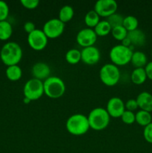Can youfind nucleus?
Masks as SVG:
<instances>
[{
	"label": "nucleus",
	"instance_id": "f257e3e1",
	"mask_svg": "<svg viewBox=\"0 0 152 153\" xmlns=\"http://www.w3.org/2000/svg\"><path fill=\"white\" fill-rule=\"evenodd\" d=\"M0 58L5 65H18L22 58V49L16 42H7L2 46Z\"/></svg>",
	"mask_w": 152,
	"mask_h": 153
},
{
	"label": "nucleus",
	"instance_id": "f03ea898",
	"mask_svg": "<svg viewBox=\"0 0 152 153\" xmlns=\"http://www.w3.org/2000/svg\"><path fill=\"white\" fill-rule=\"evenodd\" d=\"M66 128L72 135H83L90 128L87 117L80 113L71 115L66 123Z\"/></svg>",
	"mask_w": 152,
	"mask_h": 153
},
{
	"label": "nucleus",
	"instance_id": "7ed1b4c3",
	"mask_svg": "<svg viewBox=\"0 0 152 153\" xmlns=\"http://www.w3.org/2000/svg\"><path fill=\"white\" fill-rule=\"evenodd\" d=\"M89 127L95 131H101L108 126L110 117L106 108L97 107L89 112L87 117Z\"/></svg>",
	"mask_w": 152,
	"mask_h": 153
},
{
	"label": "nucleus",
	"instance_id": "20e7f679",
	"mask_svg": "<svg viewBox=\"0 0 152 153\" xmlns=\"http://www.w3.org/2000/svg\"><path fill=\"white\" fill-rule=\"evenodd\" d=\"M44 94L51 99H58L66 91V85L58 76H49L43 82Z\"/></svg>",
	"mask_w": 152,
	"mask_h": 153
},
{
	"label": "nucleus",
	"instance_id": "39448f33",
	"mask_svg": "<svg viewBox=\"0 0 152 153\" xmlns=\"http://www.w3.org/2000/svg\"><path fill=\"white\" fill-rule=\"evenodd\" d=\"M133 50L131 48L118 44L112 47L109 56L112 64L116 66H125L131 62Z\"/></svg>",
	"mask_w": 152,
	"mask_h": 153
},
{
	"label": "nucleus",
	"instance_id": "423d86ee",
	"mask_svg": "<svg viewBox=\"0 0 152 153\" xmlns=\"http://www.w3.org/2000/svg\"><path fill=\"white\" fill-rule=\"evenodd\" d=\"M99 77L101 82L106 86L112 87L117 85L120 79L119 67L113 64H104L99 71Z\"/></svg>",
	"mask_w": 152,
	"mask_h": 153
},
{
	"label": "nucleus",
	"instance_id": "0eeeda50",
	"mask_svg": "<svg viewBox=\"0 0 152 153\" xmlns=\"http://www.w3.org/2000/svg\"><path fill=\"white\" fill-rule=\"evenodd\" d=\"M24 97L29 99L31 101H35L41 98L44 94L43 82L34 78L25 82L23 88Z\"/></svg>",
	"mask_w": 152,
	"mask_h": 153
},
{
	"label": "nucleus",
	"instance_id": "6e6552de",
	"mask_svg": "<svg viewBox=\"0 0 152 153\" xmlns=\"http://www.w3.org/2000/svg\"><path fill=\"white\" fill-rule=\"evenodd\" d=\"M65 24L58 18H52L45 22L43 27V31L49 39H55L63 33Z\"/></svg>",
	"mask_w": 152,
	"mask_h": 153
},
{
	"label": "nucleus",
	"instance_id": "1a4fd4ad",
	"mask_svg": "<svg viewBox=\"0 0 152 153\" xmlns=\"http://www.w3.org/2000/svg\"><path fill=\"white\" fill-rule=\"evenodd\" d=\"M48 37L43 30L36 28L28 36V43L30 47L35 51H41L46 47L48 44Z\"/></svg>",
	"mask_w": 152,
	"mask_h": 153
},
{
	"label": "nucleus",
	"instance_id": "9d476101",
	"mask_svg": "<svg viewBox=\"0 0 152 153\" xmlns=\"http://www.w3.org/2000/svg\"><path fill=\"white\" fill-rule=\"evenodd\" d=\"M118 4L115 0H98L95 2L93 10L102 17H109L116 13Z\"/></svg>",
	"mask_w": 152,
	"mask_h": 153
},
{
	"label": "nucleus",
	"instance_id": "9b49d317",
	"mask_svg": "<svg viewBox=\"0 0 152 153\" xmlns=\"http://www.w3.org/2000/svg\"><path fill=\"white\" fill-rule=\"evenodd\" d=\"M97 34L94 29L85 28L80 30L76 36V41L83 48L94 46L97 40Z\"/></svg>",
	"mask_w": 152,
	"mask_h": 153
},
{
	"label": "nucleus",
	"instance_id": "f8f14e48",
	"mask_svg": "<svg viewBox=\"0 0 152 153\" xmlns=\"http://www.w3.org/2000/svg\"><path fill=\"white\" fill-rule=\"evenodd\" d=\"M106 110L110 117H121L125 111V103L119 97H112L107 102Z\"/></svg>",
	"mask_w": 152,
	"mask_h": 153
},
{
	"label": "nucleus",
	"instance_id": "ddd939ff",
	"mask_svg": "<svg viewBox=\"0 0 152 153\" xmlns=\"http://www.w3.org/2000/svg\"><path fill=\"white\" fill-rule=\"evenodd\" d=\"M81 61L87 65H94L99 61L101 53L99 49L95 46H88L83 48L81 51Z\"/></svg>",
	"mask_w": 152,
	"mask_h": 153
},
{
	"label": "nucleus",
	"instance_id": "4468645a",
	"mask_svg": "<svg viewBox=\"0 0 152 153\" xmlns=\"http://www.w3.org/2000/svg\"><path fill=\"white\" fill-rule=\"evenodd\" d=\"M51 70L48 64L43 62H37L33 65L31 74L33 78L40 81H45L50 76Z\"/></svg>",
	"mask_w": 152,
	"mask_h": 153
},
{
	"label": "nucleus",
	"instance_id": "2eb2a0df",
	"mask_svg": "<svg viewBox=\"0 0 152 153\" xmlns=\"http://www.w3.org/2000/svg\"><path fill=\"white\" fill-rule=\"evenodd\" d=\"M140 110L152 112V94L146 91L140 93L136 99Z\"/></svg>",
	"mask_w": 152,
	"mask_h": 153
},
{
	"label": "nucleus",
	"instance_id": "dca6fc26",
	"mask_svg": "<svg viewBox=\"0 0 152 153\" xmlns=\"http://www.w3.org/2000/svg\"><path fill=\"white\" fill-rule=\"evenodd\" d=\"M128 37L131 40V46H142L146 42V36L141 29L134 30L128 33Z\"/></svg>",
	"mask_w": 152,
	"mask_h": 153
},
{
	"label": "nucleus",
	"instance_id": "f3484780",
	"mask_svg": "<svg viewBox=\"0 0 152 153\" xmlns=\"http://www.w3.org/2000/svg\"><path fill=\"white\" fill-rule=\"evenodd\" d=\"M131 63L135 68H145L148 64L147 56L141 51L133 52Z\"/></svg>",
	"mask_w": 152,
	"mask_h": 153
},
{
	"label": "nucleus",
	"instance_id": "a211bd4d",
	"mask_svg": "<svg viewBox=\"0 0 152 153\" xmlns=\"http://www.w3.org/2000/svg\"><path fill=\"white\" fill-rule=\"evenodd\" d=\"M131 81L137 85H142L148 79L145 68H135L131 73Z\"/></svg>",
	"mask_w": 152,
	"mask_h": 153
},
{
	"label": "nucleus",
	"instance_id": "6ab92c4d",
	"mask_svg": "<svg viewBox=\"0 0 152 153\" xmlns=\"http://www.w3.org/2000/svg\"><path fill=\"white\" fill-rule=\"evenodd\" d=\"M6 76L10 81H18L22 78V70L21 67L18 65L8 66L5 71Z\"/></svg>",
	"mask_w": 152,
	"mask_h": 153
},
{
	"label": "nucleus",
	"instance_id": "aec40b11",
	"mask_svg": "<svg viewBox=\"0 0 152 153\" xmlns=\"http://www.w3.org/2000/svg\"><path fill=\"white\" fill-rule=\"evenodd\" d=\"M73 16H74V9L72 6L66 4L63 6L60 10L58 19L65 24L66 22L71 20Z\"/></svg>",
	"mask_w": 152,
	"mask_h": 153
},
{
	"label": "nucleus",
	"instance_id": "412c9836",
	"mask_svg": "<svg viewBox=\"0 0 152 153\" xmlns=\"http://www.w3.org/2000/svg\"><path fill=\"white\" fill-rule=\"evenodd\" d=\"M136 121L137 123L141 126L145 127L148 124L151 123L152 116L150 112L140 110L135 114Z\"/></svg>",
	"mask_w": 152,
	"mask_h": 153
},
{
	"label": "nucleus",
	"instance_id": "4be33fe9",
	"mask_svg": "<svg viewBox=\"0 0 152 153\" xmlns=\"http://www.w3.org/2000/svg\"><path fill=\"white\" fill-rule=\"evenodd\" d=\"M100 21L99 15L94 10L88 11L84 16V22L88 28H95Z\"/></svg>",
	"mask_w": 152,
	"mask_h": 153
},
{
	"label": "nucleus",
	"instance_id": "5701e85b",
	"mask_svg": "<svg viewBox=\"0 0 152 153\" xmlns=\"http://www.w3.org/2000/svg\"><path fill=\"white\" fill-rule=\"evenodd\" d=\"M13 33L12 25L8 21H0V40H6L10 37Z\"/></svg>",
	"mask_w": 152,
	"mask_h": 153
},
{
	"label": "nucleus",
	"instance_id": "b1692460",
	"mask_svg": "<svg viewBox=\"0 0 152 153\" xmlns=\"http://www.w3.org/2000/svg\"><path fill=\"white\" fill-rule=\"evenodd\" d=\"M94 31L97 36L104 37L111 32L112 28L107 20H101L94 28Z\"/></svg>",
	"mask_w": 152,
	"mask_h": 153
},
{
	"label": "nucleus",
	"instance_id": "393cba45",
	"mask_svg": "<svg viewBox=\"0 0 152 153\" xmlns=\"http://www.w3.org/2000/svg\"><path fill=\"white\" fill-rule=\"evenodd\" d=\"M66 61L70 64H76L81 61L80 51L77 49H71L65 55Z\"/></svg>",
	"mask_w": 152,
	"mask_h": 153
},
{
	"label": "nucleus",
	"instance_id": "a878e982",
	"mask_svg": "<svg viewBox=\"0 0 152 153\" xmlns=\"http://www.w3.org/2000/svg\"><path fill=\"white\" fill-rule=\"evenodd\" d=\"M138 25L139 21L136 16H132V15H129V16H127L125 17H124L123 26L128 32L137 29L138 28Z\"/></svg>",
	"mask_w": 152,
	"mask_h": 153
},
{
	"label": "nucleus",
	"instance_id": "bb28decb",
	"mask_svg": "<svg viewBox=\"0 0 152 153\" xmlns=\"http://www.w3.org/2000/svg\"><path fill=\"white\" fill-rule=\"evenodd\" d=\"M111 33L112 36L116 40L122 41V40H123L128 36V31L124 28L123 25H120V26H117L112 28Z\"/></svg>",
	"mask_w": 152,
	"mask_h": 153
},
{
	"label": "nucleus",
	"instance_id": "cd10ccee",
	"mask_svg": "<svg viewBox=\"0 0 152 153\" xmlns=\"http://www.w3.org/2000/svg\"><path fill=\"white\" fill-rule=\"evenodd\" d=\"M107 22L110 25L111 28H115V27L120 26V25H123V21H124V16L119 13H115L107 17Z\"/></svg>",
	"mask_w": 152,
	"mask_h": 153
},
{
	"label": "nucleus",
	"instance_id": "c85d7f7f",
	"mask_svg": "<svg viewBox=\"0 0 152 153\" xmlns=\"http://www.w3.org/2000/svg\"><path fill=\"white\" fill-rule=\"evenodd\" d=\"M121 120L124 123L127 125H131L133 124L136 121V115L133 111L125 110L122 115L121 116Z\"/></svg>",
	"mask_w": 152,
	"mask_h": 153
},
{
	"label": "nucleus",
	"instance_id": "c756f323",
	"mask_svg": "<svg viewBox=\"0 0 152 153\" xmlns=\"http://www.w3.org/2000/svg\"><path fill=\"white\" fill-rule=\"evenodd\" d=\"M9 14V7L4 1L0 0V21L6 20Z\"/></svg>",
	"mask_w": 152,
	"mask_h": 153
},
{
	"label": "nucleus",
	"instance_id": "7c9ffc66",
	"mask_svg": "<svg viewBox=\"0 0 152 153\" xmlns=\"http://www.w3.org/2000/svg\"><path fill=\"white\" fill-rule=\"evenodd\" d=\"M143 137L145 140L149 143H152V122L145 127L143 130Z\"/></svg>",
	"mask_w": 152,
	"mask_h": 153
},
{
	"label": "nucleus",
	"instance_id": "2f4dec72",
	"mask_svg": "<svg viewBox=\"0 0 152 153\" xmlns=\"http://www.w3.org/2000/svg\"><path fill=\"white\" fill-rule=\"evenodd\" d=\"M20 2L24 7L30 9V10L37 7V6L40 4L39 0H21Z\"/></svg>",
	"mask_w": 152,
	"mask_h": 153
},
{
	"label": "nucleus",
	"instance_id": "473e14b6",
	"mask_svg": "<svg viewBox=\"0 0 152 153\" xmlns=\"http://www.w3.org/2000/svg\"><path fill=\"white\" fill-rule=\"evenodd\" d=\"M125 110L130 111H133L137 110L138 108V104H137V100L134 99H130L128 100L125 103Z\"/></svg>",
	"mask_w": 152,
	"mask_h": 153
},
{
	"label": "nucleus",
	"instance_id": "72a5a7b5",
	"mask_svg": "<svg viewBox=\"0 0 152 153\" xmlns=\"http://www.w3.org/2000/svg\"><path fill=\"white\" fill-rule=\"evenodd\" d=\"M23 27L25 32L28 33V34H29L30 33L33 32V31L36 29L35 24H34L33 22H31V21H28V22H25Z\"/></svg>",
	"mask_w": 152,
	"mask_h": 153
},
{
	"label": "nucleus",
	"instance_id": "f704fd0d",
	"mask_svg": "<svg viewBox=\"0 0 152 153\" xmlns=\"http://www.w3.org/2000/svg\"><path fill=\"white\" fill-rule=\"evenodd\" d=\"M145 70L148 79L152 80V61L148 63L147 65L145 67Z\"/></svg>",
	"mask_w": 152,
	"mask_h": 153
},
{
	"label": "nucleus",
	"instance_id": "c9c22d12",
	"mask_svg": "<svg viewBox=\"0 0 152 153\" xmlns=\"http://www.w3.org/2000/svg\"><path fill=\"white\" fill-rule=\"evenodd\" d=\"M121 42H122V43H121V44L123 45L124 46H126V47L131 48V40H130L129 38L128 37V36H127V37H125V38L123 40H122Z\"/></svg>",
	"mask_w": 152,
	"mask_h": 153
},
{
	"label": "nucleus",
	"instance_id": "e433bc0d",
	"mask_svg": "<svg viewBox=\"0 0 152 153\" xmlns=\"http://www.w3.org/2000/svg\"><path fill=\"white\" fill-rule=\"evenodd\" d=\"M23 102H24V103H25V104H29V103L31 102V101L29 100V99L26 98V97H24V98H23Z\"/></svg>",
	"mask_w": 152,
	"mask_h": 153
},
{
	"label": "nucleus",
	"instance_id": "4c0bfd02",
	"mask_svg": "<svg viewBox=\"0 0 152 153\" xmlns=\"http://www.w3.org/2000/svg\"><path fill=\"white\" fill-rule=\"evenodd\" d=\"M151 54H152V52H151Z\"/></svg>",
	"mask_w": 152,
	"mask_h": 153
}]
</instances>
